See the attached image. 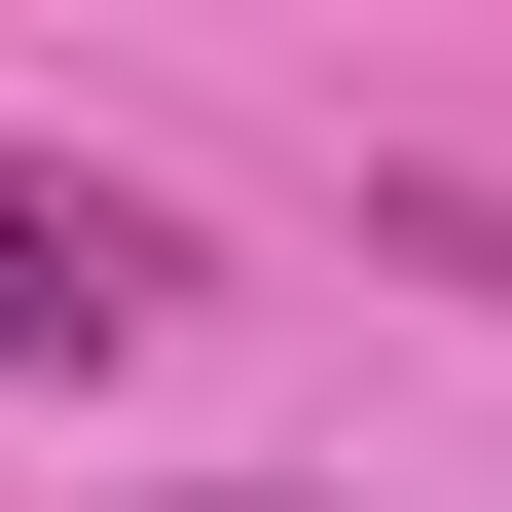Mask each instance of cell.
<instances>
[{"mask_svg":"<svg viewBox=\"0 0 512 512\" xmlns=\"http://www.w3.org/2000/svg\"><path fill=\"white\" fill-rule=\"evenodd\" d=\"M183 330V220L147 183H0V366H147Z\"/></svg>","mask_w":512,"mask_h":512,"instance_id":"obj_1","label":"cell"},{"mask_svg":"<svg viewBox=\"0 0 512 512\" xmlns=\"http://www.w3.org/2000/svg\"><path fill=\"white\" fill-rule=\"evenodd\" d=\"M366 256H439V293H512V183H366Z\"/></svg>","mask_w":512,"mask_h":512,"instance_id":"obj_2","label":"cell"},{"mask_svg":"<svg viewBox=\"0 0 512 512\" xmlns=\"http://www.w3.org/2000/svg\"><path fill=\"white\" fill-rule=\"evenodd\" d=\"M220 512H293V476H220Z\"/></svg>","mask_w":512,"mask_h":512,"instance_id":"obj_3","label":"cell"}]
</instances>
